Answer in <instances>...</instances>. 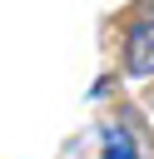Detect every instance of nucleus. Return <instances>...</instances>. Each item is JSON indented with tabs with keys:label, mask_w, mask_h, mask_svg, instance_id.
I'll return each mask as SVG.
<instances>
[{
	"label": "nucleus",
	"mask_w": 154,
	"mask_h": 159,
	"mask_svg": "<svg viewBox=\"0 0 154 159\" xmlns=\"http://www.w3.org/2000/svg\"><path fill=\"white\" fill-rule=\"evenodd\" d=\"M124 75L129 80H149L154 75V15L129 25V35H124Z\"/></svg>",
	"instance_id": "1"
},
{
	"label": "nucleus",
	"mask_w": 154,
	"mask_h": 159,
	"mask_svg": "<svg viewBox=\"0 0 154 159\" xmlns=\"http://www.w3.org/2000/svg\"><path fill=\"white\" fill-rule=\"evenodd\" d=\"M104 144H109V159H134V134H129V129L109 124V129H104Z\"/></svg>",
	"instance_id": "2"
}]
</instances>
